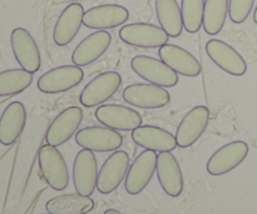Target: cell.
<instances>
[{
  "instance_id": "cell-31",
  "label": "cell",
  "mask_w": 257,
  "mask_h": 214,
  "mask_svg": "<svg viewBox=\"0 0 257 214\" xmlns=\"http://www.w3.org/2000/svg\"><path fill=\"white\" fill-rule=\"evenodd\" d=\"M253 22H255V24H257V7L255 9V13H253Z\"/></svg>"
},
{
  "instance_id": "cell-19",
  "label": "cell",
  "mask_w": 257,
  "mask_h": 214,
  "mask_svg": "<svg viewBox=\"0 0 257 214\" xmlns=\"http://www.w3.org/2000/svg\"><path fill=\"white\" fill-rule=\"evenodd\" d=\"M112 35L107 30H98L85 37L72 54V62L77 67H87L97 62L109 48Z\"/></svg>"
},
{
  "instance_id": "cell-26",
  "label": "cell",
  "mask_w": 257,
  "mask_h": 214,
  "mask_svg": "<svg viewBox=\"0 0 257 214\" xmlns=\"http://www.w3.org/2000/svg\"><path fill=\"white\" fill-rule=\"evenodd\" d=\"M33 73L24 69L0 72V97H10L24 92L32 85Z\"/></svg>"
},
{
  "instance_id": "cell-25",
  "label": "cell",
  "mask_w": 257,
  "mask_h": 214,
  "mask_svg": "<svg viewBox=\"0 0 257 214\" xmlns=\"http://www.w3.org/2000/svg\"><path fill=\"white\" fill-rule=\"evenodd\" d=\"M156 13L161 28L168 37L178 38L182 34V13L177 0H156Z\"/></svg>"
},
{
  "instance_id": "cell-6",
  "label": "cell",
  "mask_w": 257,
  "mask_h": 214,
  "mask_svg": "<svg viewBox=\"0 0 257 214\" xmlns=\"http://www.w3.org/2000/svg\"><path fill=\"white\" fill-rule=\"evenodd\" d=\"M84 78V72L77 65H63L44 73L37 83L38 89L45 94H59L73 89Z\"/></svg>"
},
{
  "instance_id": "cell-17",
  "label": "cell",
  "mask_w": 257,
  "mask_h": 214,
  "mask_svg": "<svg viewBox=\"0 0 257 214\" xmlns=\"http://www.w3.org/2000/svg\"><path fill=\"white\" fill-rule=\"evenodd\" d=\"M130 18V12L122 5L105 4L90 8L84 13L83 25L89 29L107 30L123 25Z\"/></svg>"
},
{
  "instance_id": "cell-30",
  "label": "cell",
  "mask_w": 257,
  "mask_h": 214,
  "mask_svg": "<svg viewBox=\"0 0 257 214\" xmlns=\"http://www.w3.org/2000/svg\"><path fill=\"white\" fill-rule=\"evenodd\" d=\"M103 214H122L119 212V210H115V209H108V210H105L104 213Z\"/></svg>"
},
{
  "instance_id": "cell-8",
  "label": "cell",
  "mask_w": 257,
  "mask_h": 214,
  "mask_svg": "<svg viewBox=\"0 0 257 214\" xmlns=\"http://www.w3.org/2000/svg\"><path fill=\"white\" fill-rule=\"evenodd\" d=\"M130 169V157L124 150H115L105 159L98 173L97 189L102 194H110L124 180Z\"/></svg>"
},
{
  "instance_id": "cell-11",
  "label": "cell",
  "mask_w": 257,
  "mask_h": 214,
  "mask_svg": "<svg viewBox=\"0 0 257 214\" xmlns=\"http://www.w3.org/2000/svg\"><path fill=\"white\" fill-rule=\"evenodd\" d=\"M98 165L92 150L82 149L73 163V183L78 194L90 197L97 188Z\"/></svg>"
},
{
  "instance_id": "cell-13",
  "label": "cell",
  "mask_w": 257,
  "mask_h": 214,
  "mask_svg": "<svg viewBox=\"0 0 257 214\" xmlns=\"http://www.w3.org/2000/svg\"><path fill=\"white\" fill-rule=\"evenodd\" d=\"M95 118L104 127L120 132H133L142 125V117L140 113L124 105H100L95 110Z\"/></svg>"
},
{
  "instance_id": "cell-10",
  "label": "cell",
  "mask_w": 257,
  "mask_h": 214,
  "mask_svg": "<svg viewBox=\"0 0 257 214\" xmlns=\"http://www.w3.org/2000/svg\"><path fill=\"white\" fill-rule=\"evenodd\" d=\"M10 43L13 54L22 69L33 74L37 73L40 69L42 58L39 48L32 34L24 28H15L10 35Z\"/></svg>"
},
{
  "instance_id": "cell-3",
  "label": "cell",
  "mask_w": 257,
  "mask_h": 214,
  "mask_svg": "<svg viewBox=\"0 0 257 214\" xmlns=\"http://www.w3.org/2000/svg\"><path fill=\"white\" fill-rule=\"evenodd\" d=\"M132 70L151 84L162 88L176 87L178 83V74L173 72L167 64L156 58L147 55H137L131 62Z\"/></svg>"
},
{
  "instance_id": "cell-9",
  "label": "cell",
  "mask_w": 257,
  "mask_h": 214,
  "mask_svg": "<svg viewBox=\"0 0 257 214\" xmlns=\"http://www.w3.org/2000/svg\"><path fill=\"white\" fill-rule=\"evenodd\" d=\"M157 168V154L153 150L146 149L141 153L125 175V192L131 195H137L147 188L152 180L153 174Z\"/></svg>"
},
{
  "instance_id": "cell-32",
  "label": "cell",
  "mask_w": 257,
  "mask_h": 214,
  "mask_svg": "<svg viewBox=\"0 0 257 214\" xmlns=\"http://www.w3.org/2000/svg\"><path fill=\"white\" fill-rule=\"evenodd\" d=\"M44 214H52V213H44Z\"/></svg>"
},
{
  "instance_id": "cell-14",
  "label": "cell",
  "mask_w": 257,
  "mask_h": 214,
  "mask_svg": "<svg viewBox=\"0 0 257 214\" xmlns=\"http://www.w3.org/2000/svg\"><path fill=\"white\" fill-rule=\"evenodd\" d=\"M248 155L247 143L242 140L228 143L216 150L207 162V172L211 175H223L236 169Z\"/></svg>"
},
{
  "instance_id": "cell-4",
  "label": "cell",
  "mask_w": 257,
  "mask_h": 214,
  "mask_svg": "<svg viewBox=\"0 0 257 214\" xmlns=\"http://www.w3.org/2000/svg\"><path fill=\"white\" fill-rule=\"evenodd\" d=\"M119 38L125 44L146 49L163 47L170 39L162 28L148 23H133L124 25L120 28Z\"/></svg>"
},
{
  "instance_id": "cell-27",
  "label": "cell",
  "mask_w": 257,
  "mask_h": 214,
  "mask_svg": "<svg viewBox=\"0 0 257 214\" xmlns=\"http://www.w3.org/2000/svg\"><path fill=\"white\" fill-rule=\"evenodd\" d=\"M228 14V0H205L203 29L208 35H216L222 30Z\"/></svg>"
},
{
  "instance_id": "cell-16",
  "label": "cell",
  "mask_w": 257,
  "mask_h": 214,
  "mask_svg": "<svg viewBox=\"0 0 257 214\" xmlns=\"http://www.w3.org/2000/svg\"><path fill=\"white\" fill-rule=\"evenodd\" d=\"M206 53L210 59L223 72L235 77H242L247 72L245 59L227 43L212 39L206 44Z\"/></svg>"
},
{
  "instance_id": "cell-15",
  "label": "cell",
  "mask_w": 257,
  "mask_h": 214,
  "mask_svg": "<svg viewBox=\"0 0 257 214\" xmlns=\"http://www.w3.org/2000/svg\"><path fill=\"white\" fill-rule=\"evenodd\" d=\"M210 123V110L205 105H198L191 109L180 123L176 133V140L180 148H188L195 144Z\"/></svg>"
},
{
  "instance_id": "cell-20",
  "label": "cell",
  "mask_w": 257,
  "mask_h": 214,
  "mask_svg": "<svg viewBox=\"0 0 257 214\" xmlns=\"http://www.w3.org/2000/svg\"><path fill=\"white\" fill-rule=\"evenodd\" d=\"M84 13V8L79 3H72L63 10L53 32V39L58 47H65L77 37L83 25Z\"/></svg>"
},
{
  "instance_id": "cell-24",
  "label": "cell",
  "mask_w": 257,
  "mask_h": 214,
  "mask_svg": "<svg viewBox=\"0 0 257 214\" xmlns=\"http://www.w3.org/2000/svg\"><path fill=\"white\" fill-rule=\"evenodd\" d=\"M94 208L90 197L80 194H64L54 197L45 203V209L52 214H87Z\"/></svg>"
},
{
  "instance_id": "cell-1",
  "label": "cell",
  "mask_w": 257,
  "mask_h": 214,
  "mask_svg": "<svg viewBox=\"0 0 257 214\" xmlns=\"http://www.w3.org/2000/svg\"><path fill=\"white\" fill-rule=\"evenodd\" d=\"M38 163L43 178L52 189L57 192L67 189L69 184V172L64 158L57 147L43 145L38 153Z\"/></svg>"
},
{
  "instance_id": "cell-28",
  "label": "cell",
  "mask_w": 257,
  "mask_h": 214,
  "mask_svg": "<svg viewBox=\"0 0 257 214\" xmlns=\"http://www.w3.org/2000/svg\"><path fill=\"white\" fill-rule=\"evenodd\" d=\"M183 28L190 34L200 32L203 25L205 14V0H182L181 5Z\"/></svg>"
},
{
  "instance_id": "cell-5",
  "label": "cell",
  "mask_w": 257,
  "mask_h": 214,
  "mask_svg": "<svg viewBox=\"0 0 257 214\" xmlns=\"http://www.w3.org/2000/svg\"><path fill=\"white\" fill-rule=\"evenodd\" d=\"M75 142L83 149L98 153L115 152L123 144V137L118 130L108 127H87L75 134Z\"/></svg>"
},
{
  "instance_id": "cell-18",
  "label": "cell",
  "mask_w": 257,
  "mask_h": 214,
  "mask_svg": "<svg viewBox=\"0 0 257 214\" xmlns=\"http://www.w3.org/2000/svg\"><path fill=\"white\" fill-rule=\"evenodd\" d=\"M158 182L167 195L172 198L180 197L183 192V175L180 163L171 152H162L157 155Z\"/></svg>"
},
{
  "instance_id": "cell-29",
  "label": "cell",
  "mask_w": 257,
  "mask_h": 214,
  "mask_svg": "<svg viewBox=\"0 0 257 214\" xmlns=\"http://www.w3.org/2000/svg\"><path fill=\"white\" fill-rule=\"evenodd\" d=\"M255 0H230L228 3V14L231 22L235 24H242L246 22L250 13L252 12Z\"/></svg>"
},
{
  "instance_id": "cell-23",
  "label": "cell",
  "mask_w": 257,
  "mask_h": 214,
  "mask_svg": "<svg viewBox=\"0 0 257 214\" xmlns=\"http://www.w3.org/2000/svg\"><path fill=\"white\" fill-rule=\"evenodd\" d=\"M27 123V110L23 103L13 102L8 105L0 117V143L3 145L14 144Z\"/></svg>"
},
{
  "instance_id": "cell-21",
  "label": "cell",
  "mask_w": 257,
  "mask_h": 214,
  "mask_svg": "<svg viewBox=\"0 0 257 214\" xmlns=\"http://www.w3.org/2000/svg\"><path fill=\"white\" fill-rule=\"evenodd\" d=\"M158 54L160 59L177 74L190 78L198 77L201 74L202 68L195 55L178 45L165 44L160 48Z\"/></svg>"
},
{
  "instance_id": "cell-22",
  "label": "cell",
  "mask_w": 257,
  "mask_h": 214,
  "mask_svg": "<svg viewBox=\"0 0 257 214\" xmlns=\"http://www.w3.org/2000/svg\"><path fill=\"white\" fill-rule=\"evenodd\" d=\"M133 142L141 148L153 152H172L177 145V140L172 133L153 125H141L132 132Z\"/></svg>"
},
{
  "instance_id": "cell-12",
  "label": "cell",
  "mask_w": 257,
  "mask_h": 214,
  "mask_svg": "<svg viewBox=\"0 0 257 214\" xmlns=\"http://www.w3.org/2000/svg\"><path fill=\"white\" fill-rule=\"evenodd\" d=\"M83 120V110L79 107H69L63 110L50 123L47 130V144L60 147L77 134Z\"/></svg>"
},
{
  "instance_id": "cell-7",
  "label": "cell",
  "mask_w": 257,
  "mask_h": 214,
  "mask_svg": "<svg viewBox=\"0 0 257 214\" xmlns=\"http://www.w3.org/2000/svg\"><path fill=\"white\" fill-rule=\"evenodd\" d=\"M123 99L130 105L142 109H160L170 104L171 95L158 85L137 83L123 90Z\"/></svg>"
},
{
  "instance_id": "cell-2",
  "label": "cell",
  "mask_w": 257,
  "mask_h": 214,
  "mask_svg": "<svg viewBox=\"0 0 257 214\" xmlns=\"http://www.w3.org/2000/svg\"><path fill=\"white\" fill-rule=\"evenodd\" d=\"M122 85L119 73H102L90 80L80 93V104L85 108H94L109 100Z\"/></svg>"
}]
</instances>
